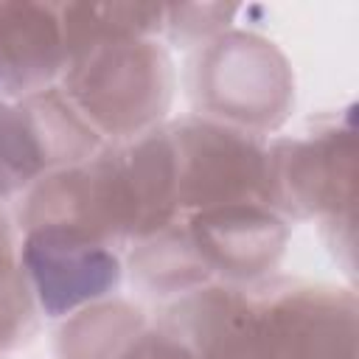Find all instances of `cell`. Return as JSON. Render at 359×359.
<instances>
[{"label": "cell", "mask_w": 359, "mask_h": 359, "mask_svg": "<svg viewBox=\"0 0 359 359\" xmlns=\"http://www.w3.org/2000/svg\"><path fill=\"white\" fill-rule=\"evenodd\" d=\"M356 123L353 107L266 140V205L289 222L317 219L334 255L353 269Z\"/></svg>", "instance_id": "1"}, {"label": "cell", "mask_w": 359, "mask_h": 359, "mask_svg": "<svg viewBox=\"0 0 359 359\" xmlns=\"http://www.w3.org/2000/svg\"><path fill=\"white\" fill-rule=\"evenodd\" d=\"M56 87L104 143H121L165 123L174 62L157 36L109 39L76 53Z\"/></svg>", "instance_id": "2"}, {"label": "cell", "mask_w": 359, "mask_h": 359, "mask_svg": "<svg viewBox=\"0 0 359 359\" xmlns=\"http://www.w3.org/2000/svg\"><path fill=\"white\" fill-rule=\"evenodd\" d=\"M188 95L196 115L266 137L294 107V73L272 39L227 28L196 45L188 62Z\"/></svg>", "instance_id": "3"}, {"label": "cell", "mask_w": 359, "mask_h": 359, "mask_svg": "<svg viewBox=\"0 0 359 359\" xmlns=\"http://www.w3.org/2000/svg\"><path fill=\"white\" fill-rule=\"evenodd\" d=\"M250 292V359H356L359 303L334 283L266 278Z\"/></svg>", "instance_id": "4"}, {"label": "cell", "mask_w": 359, "mask_h": 359, "mask_svg": "<svg viewBox=\"0 0 359 359\" xmlns=\"http://www.w3.org/2000/svg\"><path fill=\"white\" fill-rule=\"evenodd\" d=\"M165 123L180 216L224 205H266V137L196 112Z\"/></svg>", "instance_id": "5"}, {"label": "cell", "mask_w": 359, "mask_h": 359, "mask_svg": "<svg viewBox=\"0 0 359 359\" xmlns=\"http://www.w3.org/2000/svg\"><path fill=\"white\" fill-rule=\"evenodd\" d=\"M101 146L59 87L22 98L0 95V202L22 196L50 171L84 163Z\"/></svg>", "instance_id": "6"}, {"label": "cell", "mask_w": 359, "mask_h": 359, "mask_svg": "<svg viewBox=\"0 0 359 359\" xmlns=\"http://www.w3.org/2000/svg\"><path fill=\"white\" fill-rule=\"evenodd\" d=\"M20 264L39 314L50 320H65L95 300L112 297L123 278L118 247L62 227L22 230Z\"/></svg>", "instance_id": "7"}, {"label": "cell", "mask_w": 359, "mask_h": 359, "mask_svg": "<svg viewBox=\"0 0 359 359\" xmlns=\"http://www.w3.org/2000/svg\"><path fill=\"white\" fill-rule=\"evenodd\" d=\"M143 359H250V292L213 280L168 297L149 320Z\"/></svg>", "instance_id": "8"}, {"label": "cell", "mask_w": 359, "mask_h": 359, "mask_svg": "<svg viewBox=\"0 0 359 359\" xmlns=\"http://www.w3.org/2000/svg\"><path fill=\"white\" fill-rule=\"evenodd\" d=\"M180 219L208 275L241 289L275 275L292 236V222L258 202L208 208Z\"/></svg>", "instance_id": "9"}, {"label": "cell", "mask_w": 359, "mask_h": 359, "mask_svg": "<svg viewBox=\"0 0 359 359\" xmlns=\"http://www.w3.org/2000/svg\"><path fill=\"white\" fill-rule=\"evenodd\" d=\"M67 67L62 3L0 0V95L56 87Z\"/></svg>", "instance_id": "10"}, {"label": "cell", "mask_w": 359, "mask_h": 359, "mask_svg": "<svg viewBox=\"0 0 359 359\" xmlns=\"http://www.w3.org/2000/svg\"><path fill=\"white\" fill-rule=\"evenodd\" d=\"M112 151L126 210V244L177 222L180 205L168 123H160L132 140L112 143Z\"/></svg>", "instance_id": "11"}, {"label": "cell", "mask_w": 359, "mask_h": 359, "mask_svg": "<svg viewBox=\"0 0 359 359\" xmlns=\"http://www.w3.org/2000/svg\"><path fill=\"white\" fill-rule=\"evenodd\" d=\"M146 331V311L112 294L62 320L56 359H143Z\"/></svg>", "instance_id": "12"}, {"label": "cell", "mask_w": 359, "mask_h": 359, "mask_svg": "<svg viewBox=\"0 0 359 359\" xmlns=\"http://www.w3.org/2000/svg\"><path fill=\"white\" fill-rule=\"evenodd\" d=\"M126 269L132 283L151 297H174L188 289L213 283L205 264L199 261L182 219L168 227L129 244Z\"/></svg>", "instance_id": "13"}, {"label": "cell", "mask_w": 359, "mask_h": 359, "mask_svg": "<svg viewBox=\"0 0 359 359\" xmlns=\"http://www.w3.org/2000/svg\"><path fill=\"white\" fill-rule=\"evenodd\" d=\"M39 309L20 264V230L0 208V356L31 342Z\"/></svg>", "instance_id": "14"}, {"label": "cell", "mask_w": 359, "mask_h": 359, "mask_svg": "<svg viewBox=\"0 0 359 359\" xmlns=\"http://www.w3.org/2000/svg\"><path fill=\"white\" fill-rule=\"evenodd\" d=\"M238 6H165L163 34L182 48H196L210 36L233 28Z\"/></svg>", "instance_id": "15"}]
</instances>
